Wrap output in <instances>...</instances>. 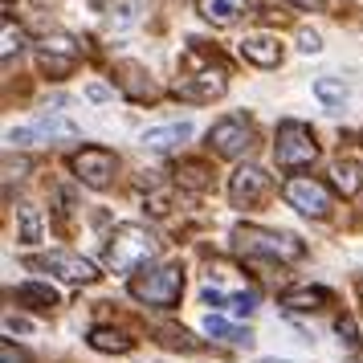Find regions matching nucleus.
<instances>
[{
  "label": "nucleus",
  "mask_w": 363,
  "mask_h": 363,
  "mask_svg": "<svg viewBox=\"0 0 363 363\" xmlns=\"http://www.w3.org/2000/svg\"><path fill=\"white\" fill-rule=\"evenodd\" d=\"M13 298H17L21 306H33V311H50V306H57V290H53L50 281H25V286L13 290Z\"/></svg>",
  "instance_id": "obj_16"
},
{
  "label": "nucleus",
  "mask_w": 363,
  "mask_h": 363,
  "mask_svg": "<svg viewBox=\"0 0 363 363\" xmlns=\"http://www.w3.org/2000/svg\"><path fill=\"white\" fill-rule=\"evenodd\" d=\"M131 294L143 302V306H160V311H172L184 294V274L180 265H160V269H139L131 278Z\"/></svg>",
  "instance_id": "obj_3"
},
{
  "label": "nucleus",
  "mask_w": 363,
  "mask_h": 363,
  "mask_svg": "<svg viewBox=\"0 0 363 363\" xmlns=\"http://www.w3.org/2000/svg\"><path fill=\"white\" fill-rule=\"evenodd\" d=\"M274 160L278 167H306L318 160V143H314L311 127H302L294 118H286L278 127V143H274Z\"/></svg>",
  "instance_id": "obj_4"
},
{
  "label": "nucleus",
  "mask_w": 363,
  "mask_h": 363,
  "mask_svg": "<svg viewBox=\"0 0 363 363\" xmlns=\"http://www.w3.org/2000/svg\"><path fill=\"white\" fill-rule=\"evenodd\" d=\"M335 188H339L343 196H355L363 188V167L355 164V160H339V164H335Z\"/></svg>",
  "instance_id": "obj_19"
},
{
  "label": "nucleus",
  "mask_w": 363,
  "mask_h": 363,
  "mask_svg": "<svg viewBox=\"0 0 363 363\" xmlns=\"http://www.w3.org/2000/svg\"><path fill=\"white\" fill-rule=\"evenodd\" d=\"M13 50H21V33H13V25H4V57H13Z\"/></svg>",
  "instance_id": "obj_31"
},
{
  "label": "nucleus",
  "mask_w": 363,
  "mask_h": 363,
  "mask_svg": "<svg viewBox=\"0 0 363 363\" xmlns=\"http://www.w3.org/2000/svg\"><path fill=\"white\" fill-rule=\"evenodd\" d=\"M0 359H4V363H33L25 351H17V347H13V339H4V343H0Z\"/></svg>",
  "instance_id": "obj_27"
},
{
  "label": "nucleus",
  "mask_w": 363,
  "mask_h": 363,
  "mask_svg": "<svg viewBox=\"0 0 363 363\" xmlns=\"http://www.w3.org/2000/svg\"><path fill=\"white\" fill-rule=\"evenodd\" d=\"M53 139H78V127L69 118H62L57 111L37 115L33 127H13L9 131V143L13 147H37V143H53Z\"/></svg>",
  "instance_id": "obj_5"
},
{
  "label": "nucleus",
  "mask_w": 363,
  "mask_h": 363,
  "mask_svg": "<svg viewBox=\"0 0 363 363\" xmlns=\"http://www.w3.org/2000/svg\"><path fill=\"white\" fill-rule=\"evenodd\" d=\"M204 302L208 306H225L233 318H249V314L257 311V294L253 290H237V294H213V290H204Z\"/></svg>",
  "instance_id": "obj_15"
},
{
  "label": "nucleus",
  "mask_w": 363,
  "mask_h": 363,
  "mask_svg": "<svg viewBox=\"0 0 363 363\" xmlns=\"http://www.w3.org/2000/svg\"><path fill=\"white\" fill-rule=\"evenodd\" d=\"M90 347H94V351H115V355H123V351H131V339H127L123 330L94 327L90 330Z\"/></svg>",
  "instance_id": "obj_20"
},
{
  "label": "nucleus",
  "mask_w": 363,
  "mask_h": 363,
  "mask_svg": "<svg viewBox=\"0 0 363 363\" xmlns=\"http://www.w3.org/2000/svg\"><path fill=\"white\" fill-rule=\"evenodd\" d=\"M245 4L249 0H196L200 17L213 21V25H233V21L245 13Z\"/></svg>",
  "instance_id": "obj_17"
},
{
  "label": "nucleus",
  "mask_w": 363,
  "mask_h": 363,
  "mask_svg": "<svg viewBox=\"0 0 363 363\" xmlns=\"http://www.w3.org/2000/svg\"><path fill=\"white\" fill-rule=\"evenodd\" d=\"M147 208H151L155 216H167V213H172V192H151V196H147Z\"/></svg>",
  "instance_id": "obj_26"
},
{
  "label": "nucleus",
  "mask_w": 363,
  "mask_h": 363,
  "mask_svg": "<svg viewBox=\"0 0 363 363\" xmlns=\"http://www.w3.org/2000/svg\"><path fill=\"white\" fill-rule=\"evenodd\" d=\"M233 245H237V253H245V257H269V262H294V257L306 253L294 233L257 229V225H241V229L233 233Z\"/></svg>",
  "instance_id": "obj_2"
},
{
  "label": "nucleus",
  "mask_w": 363,
  "mask_h": 363,
  "mask_svg": "<svg viewBox=\"0 0 363 363\" xmlns=\"http://www.w3.org/2000/svg\"><path fill=\"white\" fill-rule=\"evenodd\" d=\"M265 192H269V176H265L262 167L245 164V167H237V172H233L229 196H233L237 208H253V204H262Z\"/></svg>",
  "instance_id": "obj_10"
},
{
  "label": "nucleus",
  "mask_w": 363,
  "mask_h": 363,
  "mask_svg": "<svg viewBox=\"0 0 363 363\" xmlns=\"http://www.w3.org/2000/svg\"><path fill=\"white\" fill-rule=\"evenodd\" d=\"M118 74H127V78H118V86H123L131 99H155V90H151V82H143V69H139V66L123 62V66H118Z\"/></svg>",
  "instance_id": "obj_21"
},
{
  "label": "nucleus",
  "mask_w": 363,
  "mask_h": 363,
  "mask_svg": "<svg viewBox=\"0 0 363 363\" xmlns=\"http://www.w3.org/2000/svg\"><path fill=\"white\" fill-rule=\"evenodd\" d=\"M290 4H298V9H306V13H318V9H323V0H290Z\"/></svg>",
  "instance_id": "obj_34"
},
{
  "label": "nucleus",
  "mask_w": 363,
  "mask_h": 363,
  "mask_svg": "<svg viewBox=\"0 0 363 363\" xmlns=\"http://www.w3.org/2000/svg\"><path fill=\"white\" fill-rule=\"evenodd\" d=\"M37 62H41V69H45L50 78H66L69 69L78 66V45H74L69 37H45Z\"/></svg>",
  "instance_id": "obj_12"
},
{
  "label": "nucleus",
  "mask_w": 363,
  "mask_h": 363,
  "mask_svg": "<svg viewBox=\"0 0 363 363\" xmlns=\"http://www.w3.org/2000/svg\"><path fill=\"white\" fill-rule=\"evenodd\" d=\"M335 330H339V335H347V343H351V347H359V330H355V323H351V318H339V323H335Z\"/></svg>",
  "instance_id": "obj_29"
},
{
  "label": "nucleus",
  "mask_w": 363,
  "mask_h": 363,
  "mask_svg": "<svg viewBox=\"0 0 363 363\" xmlns=\"http://www.w3.org/2000/svg\"><path fill=\"white\" fill-rule=\"evenodd\" d=\"M298 50H302V53H318V50H323V41H318V33H311V29H302V33H298Z\"/></svg>",
  "instance_id": "obj_28"
},
{
  "label": "nucleus",
  "mask_w": 363,
  "mask_h": 363,
  "mask_svg": "<svg viewBox=\"0 0 363 363\" xmlns=\"http://www.w3.org/2000/svg\"><path fill=\"white\" fill-rule=\"evenodd\" d=\"M164 343H172V347H192V343H188V330H164Z\"/></svg>",
  "instance_id": "obj_32"
},
{
  "label": "nucleus",
  "mask_w": 363,
  "mask_h": 363,
  "mask_svg": "<svg viewBox=\"0 0 363 363\" xmlns=\"http://www.w3.org/2000/svg\"><path fill=\"white\" fill-rule=\"evenodd\" d=\"M241 57L245 62H253V66H278L281 62V45H278V37H269V33H245V41H241Z\"/></svg>",
  "instance_id": "obj_13"
},
{
  "label": "nucleus",
  "mask_w": 363,
  "mask_h": 363,
  "mask_svg": "<svg viewBox=\"0 0 363 363\" xmlns=\"http://www.w3.org/2000/svg\"><path fill=\"white\" fill-rule=\"evenodd\" d=\"M225 69H204V74H192V78H180L172 86V94L184 102H213L225 94Z\"/></svg>",
  "instance_id": "obj_11"
},
{
  "label": "nucleus",
  "mask_w": 363,
  "mask_h": 363,
  "mask_svg": "<svg viewBox=\"0 0 363 363\" xmlns=\"http://www.w3.org/2000/svg\"><path fill=\"white\" fill-rule=\"evenodd\" d=\"M160 253V237L143 225H118L106 241V265L115 274H139Z\"/></svg>",
  "instance_id": "obj_1"
},
{
  "label": "nucleus",
  "mask_w": 363,
  "mask_h": 363,
  "mask_svg": "<svg viewBox=\"0 0 363 363\" xmlns=\"http://www.w3.org/2000/svg\"><path fill=\"white\" fill-rule=\"evenodd\" d=\"M33 269H50V274H57L62 281H94L99 278V269L86 262L82 253H69V249H53V253H45V257H33Z\"/></svg>",
  "instance_id": "obj_9"
},
{
  "label": "nucleus",
  "mask_w": 363,
  "mask_h": 363,
  "mask_svg": "<svg viewBox=\"0 0 363 363\" xmlns=\"http://www.w3.org/2000/svg\"><path fill=\"white\" fill-rule=\"evenodd\" d=\"M74 172H78V180H82L86 188H106V184L115 180L118 160L106 147H82L74 155Z\"/></svg>",
  "instance_id": "obj_8"
},
{
  "label": "nucleus",
  "mask_w": 363,
  "mask_h": 363,
  "mask_svg": "<svg viewBox=\"0 0 363 363\" xmlns=\"http://www.w3.org/2000/svg\"><path fill=\"white\" fill-rule=\"evenodd\" d=\"M176 180L188 184V188H208L213 167H208V164H180V167H176Z\"/></svg>",
  "instance_id": "obj_25"
},
{
  "label": "nucleus",
  "mask_w": 363,
  "mask_h": 363,
  "mask_svg": "<svg viewBox=\"0 0 363 363\" xmlns=\"http://www.w3.org/2000/svg\"><path fill=\"white\" fill-rule=\"evenodd\" d=\"M208 147L216 155H225V160H237V155H245L253 147V127L245 123V115H229L220 118L213 131H208Z\"/></svg>",
  "instance_id": "obj_6"
},
{
  "label": "nucleus",
  "mask_w": 363,
  "mask_h": 363,
  "mask_svg": "<svg viewBox=\"0 0 363 363\" xmlns=\"http://www.w3.org/2000/svg\"><path fill=\"white\" fill-rule=\"evenodd\" d=\"M188 135H192V123H167V127H151V131H143V147H147V151H172V147H180Z\"/></svg>",
  "instance_id": "obj_14"
},
{
  "label": "nucleus",
  "mask_w": 363,
  "mask_h": 363,
  "mask_svg": "<svg viewBox=\"0 0 363 363\" xmlns=\"http://www.w3.org/2000/svg\"><path fill=\"white\" fill-rule=\"evenodd\" d=\"M323 302H327V290H311V286L281 294V306H290V311H318Z\"/></svg>",
  "instance_id": "obj_22"
},
{
  "label": "nucleus",
  "mask_w": 363,
  "mask_h": 363,
  "mask_svg": "<svg viewBox=\"0 0 363 363\" xmlns=\"http://www.w3.org/2000/svg\"><path fill=\"white\" fill-rule=\"evenodd\" d=\"M4 327H9V330H21V335H25V330H33V323H29V318H9Z\"/></svg>",
  "instance_id": "obj_33"
},
{
  "label": "nucleus",
  "mask_w": 363,
  "mask_h": 363,
  "mask_svg": "<svg viewBox=\"0 0 363 363\" xmlns=\"http://www.w3.org/2000/svg\"><path fill=\"white\" fill-rule=\"evenodd\" d=\"M204 330L213 335V339H220V343H233V347H253V335L241 327H233V323H225L220 314H208L204 318Z\"/></svg>",
  "instance_id": "obj_18"
},
{
  "label": "nucleus",
  "mask_w": 363,
  "mask_h": 363,
  "mask_svg": "<svg viewBox=\"0 0 363 363\" xmlns=\"http://www.w3.org/2000/svg\"><path fill=\"white\" fill-rule=\"evenodd\" d=\"M131 21H135V0H123V4H118V17H115V25L123 29V25H131Z\"/></svg>",
  "instance_id": "obj_30"
},
{
  "label": "nucleus",
  "mask_w": 363,
  "mask_h": 363,
  "mask_svg": "<svg viewBox=\"0 0 363 363\" xmlns=\"http://www.w3.org/2000/svg\"><path fill=\"white\" fill-rule=\"evenodd\" d=\"M314 94H318V102H327V106H343L347 102V86L335 82V78H314Z\"/></svg>",
  "instance_id": "obj_24"
},
{
  "label": "nucleus",
  "mask_w": 363,
  "mask_h": 363,
  "mask_svg": "<svg viewBox=\"0 0 363 363\" xmlns=\"http://www.w3.org/2000/svg\"><path fill=\"white\" fill-rule=\"evenodd\" d=\"M17 216H21V241H25V245H37V241H41V229H45V225H41V213H37L33 204H21Z\"/></svg>",
  "instance_id": "obj_23"
},
{
  "label": "nucleus",
  "mask_w": 363,
  "mask_h": 363,
  "mask_svg": "<svg viewBox=\"0 0 363 363\" xmlns=\"http://www.w3.org/2000/svg\"><path fill=\"white\" fill-rule=\"evenodd\" d=\"M281 192H286V200H290L302 216H314V220L330 216V192H327V184L311 180V176H298V180H290Z\"/></svg>",
  "instance_id": "obj_7"
},
{
  "label": "nucleus",
  "mask_w": 363,
  "mask_h": 363,
  "mask_svg": "<svg viewBox=\"0 0 363 363\" xmlns=\"http://www.w3.org/2000/svg\"><path fill=\"white\" fill-rule=\"evenodd\" d=\"M86 94H90V99H94V102H102V99H106V86H99V82H94V86H90V90H86Z\"/></svg>",
  "instance_id": "obj_35"
}]
</instances>
